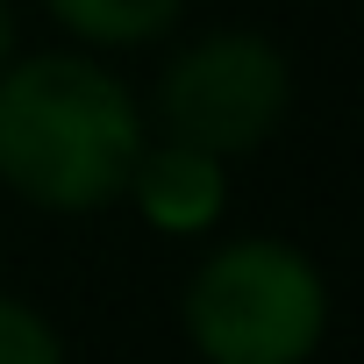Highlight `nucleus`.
Instances as JSON below:
<instances>
[{
    "instance_id": "20e7f679",
    "label": "nucleus",
    "mask_w": 364,
    "mask_h": 364,
    "mask_svg": "<svg viewBox=\"0 0 364 364\" xmlns=\"http://www.w3.org/2000/svg\"><path fill=\"white\" fill-rule=\"evenodd\" d=\"M129 193H136V208H143V222L150 229H164V236H200V229H215L222 222V208H229V171H222V157H208V150H193V143H143L136 150V164H129Z\"/></svg>"
},
{
    "instance_id": "39448f33",
    "label": "nucleus",
    "mask_w": 364,
    "mask_h": 364,
    "mask_svg": "<svg viewBox=\"0 0 364 364\" xmlns=\"http://www.w3.org/2000/svg\"><path fill=\"white\" fill-rule=\"evenodd\" d=\"M50 22L72 29L93 50H122V43H157L178 29L186 0H43Z\"/></svg>"
},
{
    "instance_id": "0eeeda50",
    "label": "nucleus",
    "mask_w": 364,
    "mask_h": 364,
    "mask_svg": "<svg viewBox=\"0 0 364 364\" xmlns=\"http://www.w3.org/2000/svg\"><path fill=\"white\" fill-rule=\"evenodd\" d=\"M15 58V0H0V65Z\"/></svg>"
},
{
    "instance_id": "f03ea898",
    "label": "nucleus",
    "mask_w": 364,
    "mask_h": 364,
    "mask_svg": "<svg viewBox=\"0 0 364 364\" xmlns=\"http://www.w3.org/2000/svg\"><path fill=\"white\" fill-rule=\"evenodd\" d=\"M186 343L208 364H307L328 336V279L300 243H222L186 286Z\"/></svg>"
},
{
    "instance_id": "423d86ee",
    "label": "nucleus",
    "mask_w": 364,
    "mask_h": 364,
    "mask_svg": "<svg viewBox=\"0 0 364 364\" xmlns=\"http://www.w3.org/2000/svg\"><path fill=\"white\" fill-rule=\"evenodd\" d=\"M0 364H65L58 328L15 293H0Z\"/></svg>"
},
{
    "instance_id": "7ed1b4c3",
    "label": "nucleus",
    "mask_w": 364,
    "mask_h": 364,
    "mask_svg": "<svg viewBox=\"0 0 364 364\" xmlns=\"http://www.w3.org/2000/svg\"><path fill=\"white\" fill-rule=\"evenodd\" d=\"M293 107V65L257 29H208L186 50H171L150 86V129L164 143H193L208 157L257 150Z\"/></svg>"
},
{
    "instance_id": "f257e3e1",
    "label": "nucleus",
    "mask_w": 364,
    "mask_h": 364,
    "mask_svg": "<svg viewBox=\"0 0 364 364\" xmlns=\"http://www.w3.org/2000/svg\"><path fill=\"white\" fill-rule=\"evenodd\" d=\"M150 143L136 93L86 50H29L0 65V186L43 215H93L129 193Z\"/></svg>"
}]
</instances>
